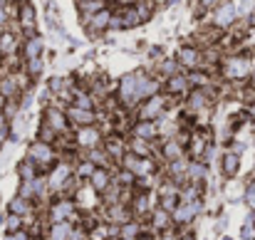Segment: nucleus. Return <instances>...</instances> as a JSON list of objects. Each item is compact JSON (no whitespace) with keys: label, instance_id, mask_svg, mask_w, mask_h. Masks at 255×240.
<instances>
[{"label":"nucleus","instance_id":"52","mask_svg":"<svg viewBox=\"0 0 255 240\" xmlns=\"http://www.w3.org/2000/svg\"><path fill=\"white\" fill-rule=\"evenodd\" d=\"M2 141H5V139H2V136H0V151H2Z\"/></svg>","mask_w":255,"mask_h":240},{"label":"nucleus","instance_id":"34","mask_svg":"<svg viewBox=\"0 0 255 240\" xmlns=\"http://www.w3.org/2000/svg\"><path fill=\"white\" fill-rule=\"evenodd\" d=\"M156 72H159V75H156L159 80H166V77H171V75H176V72H178V62L164 57V60H159V62H156Z\"/></svg>","mask_w":255,"mask_h":240},{"label":"nucleus","instance_id":"12","mask_svg":"<svg viewBox=\"0 0 255 240\" xmlns=\"http://www.w3.org/2000/svg\"><path fill=\"white\" fill-rule=\"evenodd\" d=\"M15 15H17V22H20V30L25 35H35V25H37V12H35V5L30 0H20L17 7H15Z\"/></svg>","mask_w":255,"mask_h":240},{"label":"nucleus","instance_id":"8","mask_svg":"<svg viewBox=\"0 0 255 240\" xmlns=\"http://www.w3.org/2000/svg\"><path fill=\"white\" fill-rule=\"evenodd\" d=\"M176 62L181 70L191 72V70H198L203 67V50L198 45H181L176 50Z\"/></svg>","mask_w":255,"mask_h":240},{"label":"nucleus","instance_id":"24","mask_svg":"<svg viewBox=\"0 0 255 240\" xmlns=\"http://www.w3.org/2000/svg\"><path fill=\"white\" fill-rule=\"evenodd\" d=\"M127 149L131 151V154H136V156H141V159H149V156H154V141H146V139H129L127 141Z\"/></svg>","mask_w":255,"mask_h":240},{"label":"nucleus","instance_id":"6","mask_svg":"<svg viewBox=\"0 0 255 240\" xmlns=\"http://www.w3.org/2000/svg\"><path fill=\"white\" fill-rule=\"evenodd\" d=\"M42 121H45L47 126H52L57 136L72 134V126H70V121H67V114H65V109L57 107V104H45V109H42Z\"/></svg>","mask_w":255,"mask_h":240},{"label":"nucleus","instance_id":"49","mask_svg":"<svg viewBox=\"0 0 255 240\" xmlns=\"http://www.w3.org/2000/svg\"><path fill=\"white\" fill-rule=\"evenodd\" d=\"M178 240H196V236H193V233H181Z\"/></svg>","mask_w":255,"mask_h":240},{"label":"nucleus","instance_id":"13","mask_svg":"<svg viewBox=\"0 0 255 240\" xmlns=\"http://www.w3.org/2000/svg\"><path fill=\"white\" fill-rule=\"evenodd\" d=\"M65 114H67V121H70V126H72V129L99 124V114H97V109H80V107L70 104V107L65 109Z\"/></svg>","mask_w":255,"mask_h":240},{"label":"nucleus","instance_id":"48","mask_svg":"<svg viewBox=\"0 0 255 240\" xmlns=\"http://www.w3.org/2000/svg\"><path fill=\"white\" fill-rule=\"evenodd\" d=\"M136 240H159V238H156L154 233H139V238Z\"/></svg>","mask_w":255,"mask_h":240},{"label":"nucleus","instance_id":"47","mask_svg":"<svg viewBox=\"0 0 255 240\" xmlns=\"http://www.w3.org/2000/svg\"><path fill=\"white\" fill-rule=\"evenodd\" d=\"M159 240H178V238H176V236H173L171 231H164V233L159 236Z\"/></svg>","mask_w":255,"mask_h":240},{"label":"nucleus","instance_id":"11","mask_svg":"<svg viewBox=\"0 0 255 240\" xmlns=\"http://www.w3.org/2000/svg\"><path fill=\"white\" fill-rule=\"evenodd\" d=\"M109 20H112V7L107 5V7L92 12L89 17H85L82 25L87 27V35H89V37H99V35L109 32Z\"/></svg>","mask_w":255,"mask_h":240},{"label":"nucleus","instance_id":"10","mask_svg":"<svg viewBox=\"0 0 255 240\" xmlns=\"http://www.w3.org/2000/svg\"><path fill=\"white\" fill-rule=\"evenodd\" d=\"M211 15H213V25H216L218 30H231V27L238 22L236 2H233V0H221V2L211 10Z\"/></svg>","mask_w":255,"mask_h":240},{"label":"nucleus","instance_id":"43","mask_svg":"<svg viewBox=\"0 0 255 240\" xmlns=\"http://www.w3.org/2000/svg\"><path fill=\"white\" fill-rule=\"evenodd\" d=\"M191 2H193V5H198V7H203L206 12H211V10H213L221 0H191Z\"/></svg>","mask_w":255,"mask_h":240},{"label":"nucleus","instance_id":"27","mask_svg":"<svg viewBox=\"0 0 255 240\" xmlns=\"http://www.w3.org/2000/svg\"><path fill=\"white\" fill-rule=\"evenodd\" d=\"M7 211L10 213H15V216H32V211H35V206H32V201H27V198H20V196H15L10 203H7Z\"/></svg>","mask_w":255,"mask_h":240},{"label":"nucleus","instance_id":"44","mask_svg":"<svg viewBox=\"0 0 255 240\" xmlns=\"http://www.w3.org/2000/svg\"><path fill=\"white\" fill-rule=\"evenodd\" d=\"M5 240H30V233H27L25 228H20V231H15V233H7Z\"/></svg>","mask_w":255,"mask_h":240},{"label":"nucleus","instance_id":"23","mask_svg":"<svg viewBox=\"0 0 255 240\" xmlns=\"http://www.w3.org/2000/svg\"><path fill=\"white\" fill-rule=\"evenodd\" d=\"M208 176V163L206 161H188V168H186V181L188 183H203Z\"/></svg>","mask_w":255,"mask_h":240},{"label":"nucleus","instance_id":"19","mask_svg":"<svg viewBox=\"0 0 255 240\" xmlns=\"http://www.w3.org/2000/svg\"><path fill=\"white\" fill-rule=\"evenodd\" d=\"M114 12H117L119 20H122V30H134V27L141 25V20H139V15H136V10H134V2H122V5L114 7Z\"/></svg>","mask_w":255,"mask_h":240},{"label":"nucleus","instance_id":"39","mask_svg":"<svg viewBox=\"0 0 255 240\" xmlns=\"http://www.w3.org/2000/svg\"><path fill=\"white\" fill-rule=\"evenodd\" d=\"M20 228H22V216L10 213V216L5 218V231H7V233H15V231H20Z\"/></svg>","mask_w":255,"mask_h":240},{"label":"nucleus","instance_id":"40","mask_svg":"<svg viewBox=\"0 0 255 240\" xmlns=\"http://www.w3.org/2000/svg\"><path fill=\"white\" fill-rule=\"evenodd\" d=\"M243 201L251 206V211H255V183H248L243 191Z\"/></svg>","mask_w":255,"mask_h":240},{"label":"nucleus","instance_id":"45","mask_svg":"<svg viewBox=\"0 0 255 240\" xmlns=\"http://www.w3.org/2000/svg\"><path fill=\"white\" fill-rule=\"evenodd\" d=\"M228 151H233V154H238V156H241V154L246 151V141H241V139H238L236 144H231V149H228Z\"/></svg>","mask_w":255,"mask_h":240},{"label":"nucleus","instance_id":"54","mask_svg":"<svg viewBox=\"0 0 255 240\" xmlns=\"http://www.w3.org/2000/svg\"><path fill=\"white\" fill-rule=\"evenodd\" d=\"M253 183H255V178H253Z\"/></svg>","mask_w":255,"mask_h":240},{"label":"nucleus","instance_id":"30","mask_svg":"<svg viewBox=\"0 0 255 240\" xmlns=\"http://www.w3.org/2000/svg\"><path fill=\"white\" fill-rule=\"evenodd\" d=\"M42 70H45V60L42 57H32V60H25V65H22V72L30 77V80H40V75H42Z\"/></svg>","mask_w":255,"mask_h":240},{"label":"nucleus","instance_id":"55","mask_svg":"<svg viewBox=\"0 0 255 240\" xmlns=\"http://www.w3.org/2000/svg\"><path fill=\"white\" fill-rule=\"evenodd\" d=\"M253 17H255V15H253Z\"/></svg>","mask_w":255,"mask_h":240},{"label":"nucleus","instance_id":"1","mask_svg":"<svg viewBox=\"0 0 255 240\" xmlns=\"http://www.w3.org/2000/svg\"><path fill=\"white\" fill-rule=\"evenodd\" d=\"M146 70H134L129 75H124L117 82V104L124 112H134L141 102V80H144Z\"/></svg>","mask_w":255,"mask_h":240},{"label":"nucleus","instance_id":"16","mask_svg":"<svg viewBox=\"0 0 255 240\" xmlns=\"http://www.w3.org/2000/svg\"><path fill=\"white\" fill-rule=\"evenodd\" d=\"M161 92H164V94H169L171 99H176V97H186V94L191 92L188 77H186V75H181V72L171 75V77H166V80L161 82Z\"/></svg>","mask_w":255,"mask_h":240},{"label":"nucleus","instance_id":"29","mask_svg":"<svg viewBox=\"0 0 255 240\" xmlns=\"http://www.w3.org/2000/svg\"><path fill=\"white\" fill-rule=\"evenodd\" d=\"M72 226H75V223H70V221H65V223H50L47 240H70Z\"/></svg>","mask_w":255,"mask_h":240},{"label":"nucleus","instance_id":"20","mask_svg":"<svg viewBox=\"0 0 255 240\" xmlns=\"http://www.w3.org/2000/svg\"><path fill=\"white\" fill-rule=\"evenodd\" d=\"M112 181H114V176H112V168H102V166H97L94 171H92V176L87 178V183L102 196L109 186H112Z\"/></svg>","mask_w":255,"mask_h":240},{"label":"nucleus","instance_id":"31","mask_svg":"<svg viewBox=\"0 0 255 240\" xmlns=\"http://www.w3.org/2000/svg\"><path fill=\"white\" fill-rule=\"evenodd\" d=\"M134 10H136V15H139V20H141V25L144 22H149L151 17H154V0H134Z\"/></svg>","mask_w":255,"mask_h":240},{"label":"nucleus","instance_id":"5","mask_svg":"<svg viewBox=\"0 0 255 240\" xmlns=\"http://www.w3.org/2000/svg\"><path fill=\"white\" fill-rule=\"evenodd\" d=\"M47 216H50V223H65V221L77 223V221H80V208H77L75 198L60 196V198H55V201L50 203Z\"/></svg>","mask_w":255,"mask_h":240},{"label":"nucleus","instance_id":"15","mask_svg":"<svg viewBox=\"0 0 255 240\" xmlns=\"http://www.w3.org/2000/svg\"><path fill=\"white\" fill-rule=\"evenodd\" d=\"M129 134L134 139H146V141H156L159 139V124L154 119H134L129 126Z\"/></svg>","mask_w":255,"mask_h":240},{"label":"nucleus","instance_id":"41","mask_svg":"<svg viewBox=\"0 0 255 240\" xmlns=\"http://www.w3.org/2000/svg\"><path fill=\"white\" fill-rule=\"evenodd\" d=\"M241 240H255V226L246 218V223H243V228H241Z\"/></svg>","mask_w":255,"mask_h":240},{"label":"nucleus","instance_id":"18","mask_svg":"<svg viewBox=\"0 0 255 240\" xmlns=\"http://www.w3.org/2000/svg\"><path fill=\"white\" fill-rule=\"evenodd\" d=\"M149 228H151V233H164V231H171L173 228V221H171V213L169 211H164V208H151V213H149Z\"/></svg>","mask_w":255,"mask_h":240},{"label":"nucleus","instance_id":"26","mask_svg":"<svg viewBox=\"0 0 255 240\" xmlns=\"http://www.w3.org/2000/svg\"><path fill=\"white\" fill-rule=\"evenodd\" d=\"M186 77H188L191 89H206V87H211V84H213V80H211V72H208V70H203V67L191 70Z\"/></svg>","mask_w":255,"mask_h":240},{"label":"nucleus","instance_id":"22","mask_svg":"<svg viewBox=\"0 0 255 240\" xmlns=\"http://www.w3.org/2000/svg\"><path fill=\"white\" fill-rule=\"evenodd\" d=\"M17 50H20V42H17L15 32L2 30L0 32V60H7V57L17 55Z\"/></svg>","mask_w":255,"mask_h":240},{"label":"nucleus","instance_id":"33","mask_svg":"<svg viewBox=\"0 0 255 240\" xmlns=\"http://www.w3.org/2000/svg\"><path fill=\"white\" fill-rule=\"evenodd\" d=\"M238 20H251L255 15V0H233Z\"/></svg>","mask_w":255,"mask_h":240},{"label":"nucleus","instance_id":"35","mask_svg":"<svg viewBox=\"0 0 255 240\" xmlns=\"http://www.w3.org/2000/svg\"><path fill=\"white\" fill-rule=\"evenodd\" d=\"M139 233H141V226H139V221L131 218V221L119 226V236L117 238H139Z\"/></svg>","mask_w":255,"mask_h":240},{"label":"nucleus","instance_id":"2","mask_svg":"<svg viewBox=\"0 0 255 240\" xmlns=\"http://www.w3.org/2000/svg\"><path fill=\"white\" fill-rule=\"evenodd\" d=\"M221 77L226 82H243V80H251L253 75L255 65L251 57L246 55H231V57H223L221 62Z\"/></svg>","mask_w":255,"mask_h":240},{"label":"nucleus","instance_id":"50","mask_svg":"<svg viewBox=\"0 0 255 240\" xmlns=\"http://www.w3.org/2000/svg\"><path fill=\"white\" fill-rule=\"evenodd\" d=\"M248 221H251V223H253V226H255V211H253V213H251V216H248Z\"/></svg>","mask_w":255,"mask_h":240},{"label":"nucleus","instance_id":"38","mask_svg":"<svg viewBox=\"0 0 255 240\" xmlns=\"http://www.w3.org/2000/svg\"><path fill=\"white\" fill-rule=\"evenodd\" d=\"M156 198H159V203H156V206H159V208H164V211H169V213H173V208L181 203L178 193H176V196H156Z\"/></svg>","mask_w":255,"mask_h":240},{"label":"nucleus","instance_id":"36","mask_svg":"<svg viewBox=\"0 0 255 240\" xmlns=\"http://www.w3.org/2000/svg\"><path fill=\"white\" fill-rule=\"evenodd\" d=\"M94 168H97V166H94L89 159L82 156V159H77V163H75V176H77L80 181H87V178L92 176V171H94Z\"/></svg>","mask_w":255,"mask_h":240},{"label":"nucleus","instance_id":"17","mask_svg":"<svg viewBox=\"0 0 255 240\" xmlns=\"http://www.w3.org/2000/svg\"><path fill=\"white\" fill-rule=\"evenodd\" d=\"M159 141V154H161V159L166 161H176V159H181V156H186V146L183 144H178V139L176 136H166V139H156Z\"/></svg>","mask_w":255,"mask_h":240},{"label":"nucleus","instance_id":"7","mask_svg":"<svg viewBox=\"0 0 255 240\" xmlns=\"http://www.w3.org/2000/svg\"><path fill=\"white\" fill-rule=\"evenodd\" d=\"M72 139H75V146H77V149L89 151V149H97V146H102V139H104V134H102L99 124H92V126H77V129L72 131Z\"/></svg>","mask_w":255,"mask_h":240},{"label":"nucleus","instance_id":"42","mask_svg":"<svg viewBox=\"0 0 255 240\" xmlns=\"http://www.w3.org/2000/svg\"><path fill=\"white\" fill-rule=\"evenodd\" d=\"M231 183L226 186V193H228V198H238V196H243V191H246V186L241 188V186H236V181L233 178H228Z\"/></svg>","mask_w":255,"mask_h":240},{"label":"nucleus","instance_id":"4","mask_svg":"<svg viewBox=\"0 0 255 240\" xmlns=\"http://www.w3.org/2000/svg\"><path fill=\"white\" fill-rule=\"evenodd\" d=\"M169 107H171V97L164 94V92H159V94H154V97L141 99L134 112H136V119H154V121H156V119H161V117L166 114Z\"/></svg>","mask_w":255,"mask_h":240},{"label":"nucleus","instance_id":"9","mask_svg":"<svg viewBox=\"0 0 255 240\" xmlns=\"http://www.w3.org/2000/svg\"><path fill=\"white\" fill-rule=\"evenodd\" d=\"M201 211H203V198H196V201H181V203L173 208L171 221H173V226H188V223H193V218H196Z\"/></svg>","mask_w":255,"mask_h":240},{"label":"nucleus","instance_id":"3","mask_svg":"<svg viewBox=\"0 0 255 240\" xmlns=\"http://www.w3.org/2000/svg\"><path fill=\"white\" fill-rule=\"evenodd\" d=\"M27 159L32 161V163L40 168V173H42V171H52V166L60 161V154H57V146L35 139V141L27 146Z\"/></svg>","mask_w":255,"mask_h":240},{"label":"nucleus","instance_id":"25","mask_svg":"<svg viewBox=\"0 0 255 240\" xmlns=\"http://www.w3.org/2000/svg\"><path fill=\"white\" fill-rule=\"evenodd\" d=\"M221 171H223L226 178H236L238 171H241V156L233 154V151H226L223 159H221Z\"/></svg>","mask_w":255,"mask_h":240},{"label":"nucleus","instance_id":"37","mask_svg":"<svg viewBox=\"0 0 255 240\" xmlns=\"http://www.w3.org/2000/svg\"><path fill=\"white\" fill-rule=\"evenodd\" d=\"M37 139H40V141L52 144V141H57V134H55V129H52V126H47L45 121H40V126H37Z\"/></svg>","mask_w":255,"mask_h":240},{"label":"nucleus","instance_id":"51","mask_svg":"<svg viewBox=\"0 0 255 240\" xmlns=\"http://www.w3.org/2000/svg\"><path fill=\"white\" fill-rule=\"evenodd\" d=\"M2 104H5V97L0 94V112H2Z\"/></svg>","mask_w":255,"mask_h":240},{"label":"nucleus","instance_id":"32","mask_svg":"<svg viewBox=\"0 0 255 240\" xmlns=\"http://www.w3.org/2000/svg\"><path fill=\"white\" fill-rule=\"evenodd\" d=\"M17 176H20V181H32L35 176H40V168L25 156V159L17 163Z\"/></svg>","mask_w":255,"mask_h":240},{"label":"nucleus","instance_id":"21","mask_svg":"<svg viewBox=\"0 0 255 240\" xmlns=\"http://www.w3.org/2000/svg\"><path fill=\"white\" fill-rule=\"evenodd\" d=\"M20 52H22V60L42 57V52H45V40H42L40 35H27L25 42H22V47H20Z\"/></svg>","mask_w":255,"mask_h":240},{"label":"nucleus","instance_id":"53","mask_svg":"<svg viewBox=\"0 0 255 240\" xmlns=\"http://www.w3.org/2000/svg\"><path fill=\"white\" fill-rule=\"evenodd\" d=\"M119 240H136V238H119Z\"/></svg>","mask_w":255,"mask_h":240},{"label":"nucleus","instance_id":"46","mask_svg":"<svg viewBox=\"0 0 255 240\" xmlns=\"http://www.w3.org/2000/svg\"><path fill=\"white\" fill-rule=\"evenodd\" d=\"M149 57H151V60H156V62H159V60H164L161 47H151V50H149Z\"/></svg>","mask_w":255,"mask_h":240},{"label":"nucleus","instance_id":"14","mask_svg":"<svg viewBox=\"0 0 255 240\" xmlns=\"http://www.w3.org/2000/svg\"><path fill=\"white\" fill-rule=\"evenodd\" d=\"M102 149L109 154V159L117 161L127 154V139H124V134H119V131H109L104 139H102Z\"/></svg>","mask_w":255,"mask_h":240},{"label":"nucleus","instance_id":"28","mask_svg":"<svg viewBox=\"0 0 255 240\" xmlns=\"http://www.w3.org/2000/svg\"><path fill=\"white\" fill-rule=\"evenodd\" d=\"M0 94H2L5 99H12V97H20V94H22V89L17 87V80H15L12 72L0 80Z\"/></svg>","mask_w":255,"mask_h":240}]
</instances>
